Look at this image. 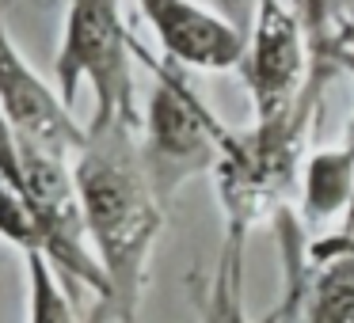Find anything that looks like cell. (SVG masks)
<instances>
[{
    "label": "cell",
    "instance_id": "6da1fadb",
    "mask_svg": "<svg viewBox=\"0 0 354 323\" xmlns=\"http://www.w3.org/2000/svg\"><path fill=\"white\" fill-rule=\"evenodd\" d=\"M73 179L88 239L107 285L92 323H141L149 262L168 206L141 164L138 126L84 122V145L73 156Z\"/></svg>",
    "mask_w": 354,
    "mask_h": 323
},
{
    "label": "cell",
    "instance_id": "7a4b0ae2",
    "mask_svg": "<svg viewBox=\"0 0 354 323\" xmlns=\"http://www.w3.org/2000/svg\"><path fill=\"white\" fill-rule=\"evenodd\" d=\"M331 65L316 61L305 95L278 118H255L248 130H229L214 168L225 232L252 236L259 224H274L293 209V190L305 164V141L320 110Z\"/></svg>",
    "mask_w": 354,
    "mask_h": 323
},
{
    "label": "cell",
    "instance_id": "3957f363",
    "mask_svg": "<svg viewBox=\"0 0 354 323\" xmlns=\"http://www.w3.org/2000/svg\"><path fill=\"white\" fill-rule=\"evenodd\" d=\"M138 61L153 72V92H149L145 115L138 126L141 164H145L149 183L156 186L160 202L171 206L191 179L214 175L229 126L194 92L187 69H179L168 57H153L141 46Z\"/></svg>",
    "mask_w": 354,
    "mask_h": 323
},
{
    "label": "cell",
    "instance_id": "277c9868",
    "mask_svg": "<svg viewBox=\"0 0 354 323\" xmlns=\"http://www.w3.org/2000/svg\"><path fill=\"white\" fill-rule=\"evenodd\" d=\"M133 61H138V42L126 31L122 0H69L65 4L54 84L69 107L84 84L92 92L88 122L141 126Z\"/></svg>",
    "mask_w": 354,
    "mask_h": 323
},
{
    "label": "cell",
    "instance_id": "5b68a950",
    "mask_svg": "<svg viewBox=\"0 0 354 323\" xmlns=\"http://www.w3.org/2000/svg\"><path fill=\"white\" fill-rule=\"evenodd\" d=\"M24 198L31 209L35 232H39V255L50 262V270L69 289V297L92 293L95 308H100L107 285H103V270L95 262L92 239H88L73 160L24 148Z\"/></svg>",
    "mask_w": 354,
    "mask_h": 323
},
{
    "label": "cell",
    "instance_id": "8992f818",
    "mask_svg": "<svg viewBox=\"0 0 354 323\" xmlns=\"http://www.w3.org/2000/svg\"><path fill=\"white\" fill-rule=\"evenodd\" d=\"M282 251L286 323H354V221L343 232L305 244V224L293 209L274 221Z\"/></svg>",
    "mask_w": 354,
    "mask_h": 323
},
{
    "label": "cell",
    "instance_id": "52a82bcc",
    "mask_svg": "<svg viewBox=\"0 0 354 323\" xmlns=\"http://www.w3.org/2000/svg\"><path fill=\"white\" fill-rule=\"evenodd\" d=\"M316 69L313 39L297 8L286 0H259L248 31L240 77L252 95L255 118H278L305 95Z\"/></svg>",
    "mask_w": 354,
    "mask_h": 323
},
{
    "label": "cell",
    "instance_id": "ba28073f",
    "mask_svg": "<svg viewBox=\"0 0 354 323\" xmlns=\"http://www.w3.org/2000/svg\"><path fill=\"white\" fill-rule=\"evenodd\" d=\"M0 107L24 148L73 160L77 148L84 145V126L57 95V88H50V80H42L24 57V50L16 46L4 8H0Z\"/></svg>",
    "mask_w": 354,
    "mask_h": 323
},
{
    "label": "cell",
    "instance_id": "9c48e42d",
    "mask_svg": "<svg viewBox=\"0 0 354 323\" xmlns=\"http://www.w3.org/2000/svg\"><path fill=\"white\" fill-rule=\"evenodd\" d=\"M145 23L153 27L164 57L179 69L229 72L240 69L248 39L229 27L202 0H133Z\"/></svg>",
    "mask_w": 354,
    "mask_h": 323
},
{
    "label": "cell",
    "instance_id": "30bf717a",
    "mask_svg": "<svg viewBox=\"0 0 354 323\" xmlns=\"http://www.w3.org/2000/svg\"><path fill=\"white\" fill-rule=\"evenodd\" d=\"M354 213V153L346 145L316 148L301 164L297 179V221L305 228Z\"/></svg>",
    "mask_w": 354,
    "mask_h": 323
},
{
    "label": "cell",
    "instance_id": "8fae6325",
    "mask_svg": "<svg viewBox=\"0 0 354 323\" xmlns=\"http://www.w3.org/2000/svg\"><path fill=\"white\" fill-rule=\"evenodd\" d=\"M244 255H248V236L225 232L214 274L206 277L202 289H194L198 323H286L278 304L263 320H252V312H248V289H244Z\"/></svg>",
    "mask_w": 354,
    "mask_h": 323
},
{
    "label": "cell",
    "instance_id": "7c38bea8",
    "mask_svg": "<svg viewBox=\"0 0 354 323\" xmlns=\"http://www.w3.org/2000/svg\"><path fill=\"white\" fill-rule=\"evenodd\" d=\"M27 262V323H80L69 289L57 282L42 255H24Z\"/></svg>",
    "mask_w": 354,
    "mask_h": 323
},
{
    "label": "cell",
    "instance_id": "4fadbf2b",
    "mask_svg": "<svg viewBox=\"0 0 354 323\" xmlns=\"http://www.w3.org/2000/svg\"><path fill=\"white\" fill-rule=\"evenodd\" d=\"M0 239L19 255H39V232H35L27 198L8 179H0Z\"/></svg>",
    "mask_w": 354,
    "mask_h": 323
},
{
    "label": "cell",
    "instance_id": "5bb4252c",
    "mask_svg": "<svg viewBox=\"0 0 354 323\" xmlns=\"http://www.w3.org/2000/svg\"><path fill=\"white\" fill-rule=\"evenodd\" d=\"M0 179H8L12 186L24 190V148H19V137L12 130L4 107H0Z\"/></svg>",
    "mask_w": 354,
    "mask_h": 323
},
{
    "label": "cell",
    "instance_id": "9a60e30c",
    "mask_svg": "<svg viewBox=\"0 0 354 323\" xmlns=\"http://www.w3.org/2000/svg\"><path fill=\"white\" fill-rule=\"evenodd\" d=\"M202 4H206L214 16H221L229 27H236L244 39L255 23V8H259V0H202Z\"/></svg>",
    "mask_w": 354,
    "mask_h": 323
},
{
    "label": "cell",
    "instance_id": "2e32d148",
    "mask_svg": "<svg viewBox=\"0 0 354 323\" xmlns=\"http://www.w3.org/2000/svg\"><path fill=\"white\" fill-rule=\"evenodd\" d=\"M324 27H354V0H320Z\"/></svg>",
    "mask_w": 354,
    "mask_h": 323
},
{
    "label": "cell",
    "instance_id": "e0dca14e",
    "mask_svg": "<svg viewBox=\"0 0 354 323\" xmlns=\"http://www.w3.org/2000/svg\"><path fill=\"white\" fill-rule=\"evenodd\" d=\"M293 8L301 12V19H305L308 27V39H313V46L328 35V27H324V16H320V0H293Z\"/></svg>",
    "mask_w": 354,
    "mask_h": 323
},
{
    "label": "cell",
    "instance_id": "ac0fdd59",
    "mask_svg": "<svg viewBox=\"0 0 354 323\" xmlns=\"http://www.w3.org/2000/svg\"><path fill=\"white\" fill-rule=\"evenodd\" d=\"M343 145H346V148H351V153H354V118H351V126H346V141H343ZM346 221H354V213L346 217Z\"/></svg>",
    "mask_w": 354,
    "mask_h": 323
}]
</instances>
